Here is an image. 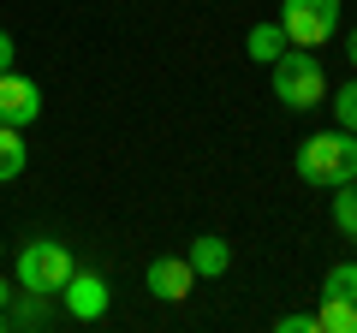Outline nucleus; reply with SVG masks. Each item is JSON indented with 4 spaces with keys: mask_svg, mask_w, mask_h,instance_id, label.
<instances>
[{
    "mask_svg": "<svg viewBox=\"0 0 357 333\" xmlns=\"http://www.w3.org/2000/svg\"><path fill=\"white\" fill-rule=\"evenodd\" d=\"M298 179L316 185V191L351 185V179H357V131L333 125V131H316V137H304V143H298Z\"/></svg>",
    "mask_w": 357,
    "mask_h": 333,
    "instance_id": "obj_1",
    "label": "nucleus"
},
{
    "mask_svg": "<svg viewBox=\"0 0 357 333\" xmlns=\"http://www.w3.org/2000/svg\"><path fill=\"white\" fill-rule=\"evenodd\" d=\"M268 72H274V102L292 107V114L328 102V72H321V60H316L310 48H286Z\"/></svg>",
    "mask_w": 357,
    "mask_h": 333,
    "instance_id": "obj_2",
    "label": "nucleus"
},
{
    "mask_svg": "<svg viewBox=\"0 0 357 333\" xmlns=\"http://www.w3.org/2000/svg\"><path fill=\"white\" fill-rule=\"evenodd\" d=\"M72 250H66L60 238H30L24 250L13 256V280L24 286V292H48V297H60V286L72 280Z\"/></svg>",
    "mask_w": 357,
    "mask_h": 333,
    "instance_id": "obj_3",
    "label": "nucleus"
},
{
    "mask_svg": "<svg viewBox=\"0 0 357 333\" xmlns=\"http://www.w3.org/2000/svg\"><path fill=\"white\" fill-rule=\"evenodd\" d=\"M280 30L292 48H321L340 30V0H280Z\"/></svg>",
    "mask_w": 357,
    "mask_h": 333,
    "instance_id": "obj_4",
    "label": "nucleus"
},
{
    "mask_svg": "<svg viewBox=\"0 0 357 333\" xmlns=\"http://www.w3.org/2000/svg\"><path fill=\"white\" fill-rule=\"evenodd\" d=\"M107 297H114L107 280H102V274H89V268H72V280L60 286V309L72 321H102L107 316Z\"/></svg>",
    "mask_w": 357,
    "mask_h": 333,
    "instance_id": "obj_5",
    "label": "nucleus"
},
{
    "mask_svg": "<svg viewBox=\"0 0 357 333\" xmlns=\"http://www.w3.org/2000/svg\"><path fill=\"white\" fill-rule=\"evenodd\" d=\"M36 114H42V90L18 72V65H13V72H0V125L24 131V125H36Z\"/></svg>",
    "mask_w": 357,
    "mask_h": 333,
    "instance_id": "obj_6",
    "label": "nucleus"
},
{
    "mask_svg": "<svg viewBox=\"0 0 357 333\" xmlns=\"http://www.w3.org/2000/svg\"><path fill=\"white\" fill-rule=\"evenodd\" d=\"M143 280H149V292L161 297V304H185V297H191V286H197V268H191L185 256H155Z\"/></svg>",
    "mask_w": 357,
    "mask_h": 333,
    "instance_id": "obj_7",
    "label": "nucleus"
},
{
    "mask_svg": "<svg viewBox=\"0 0 357 333\" xmlns=\"http://www.w3.org/2000/svg\"><path fill=\"white\" fill-rule=\"evenodd\" d=\"M185 262H191L203 280H220V274L232 268V244H227V238H215V232H203V238L185 250Z\"/></svg>",
    "mask_w": 357,
    "mask_h": 333,
    "instance_id": "obj_8",
    "label": "nucleus"
},
{
    "mask_svg": "<svg viewBox=\"0 0 357 333\" xmlns=\"http://www.w3.org/2000/svg\"><path fill=\"white\" fill-rule=\"evenodd\" d=\"M244 48H250V60H256V65H274V60H280L286 48H292V42H286L280 18H274V24H250V36H244Z\"/></svg>",
    "mask_w": 357,
    "mask_h": 333,
    "instance_id": "obj_9",
    "label": "nucleus"
},
{
    "mask_svg": "<svg viewBox=\"0 0 357 333\" xmlns=\"http://www.w3.org/2000/svg\"><path fill=\"white\" fill-rule=\"evenodd\" d=\"M24 161H30L24 131H18V125H0V185H6V179H18V173H24Z\"/></svg>",
    "mask_w": 357,
    "mask_h": 333,
    "instance_id": "obj_10",
    "label": "nucleus"
},
{
    "mask_svg": "<svg viewBox=\"0 0 357 333\" xmlns=\"http://www.w3.org/2000/svg\"><path fill=\"white\" fill-rule=\"evenodd\" d=\"M321 333H357V304H345V297L321 292V309H316Z\"/></svg>",
    "mask_w": 357,
    "mask_h": 333,
    "instance_id": "obj_11",
    "label": "nucleus"
},
{
    "mask_svg": "<svg viewBox=\"0 0 357 333\" xmlns=\"http://www.w3.org/2000/svg\"><path fill=\"white\" fill-rule=\"evenodd\" d=\"M48 292H24L18 286V297H13V327H48Z\"/></svg>",
    "mask_w": 357,
    "mask_h": 333,
    "instance_id": "obj_12",
    "label": "nucleus"
},
{
    "mask_svg": "<svg viewBox=\"0 0 357 333\" xmlns=\"http://www.w3.org/2000/svg\"><path fill=\"white\" fill-rule=\"evenodd\" d=\"M333 226H340L345 238L357 232V179L351 185H333Z\"/></svg>",
    "mask_w": 357,
    "mask_h": 333,
    "instance_id": "obj_13",
    "label": "nucleus"
},
{
    "mask_svg": "<svg viewBox=\"0 0 357 333\" xmlns=\"http://www.w3.org/2000/svg\"><path fill=\"white\" fill-rule=\"evenodd\" d=\"M321 292H333V297H345V304H357V256H351V262H333L328 280H321Z\"/></svg>",
    "mask_w": 357,
    "mask_h": 333,
    "instance_id": "obj_14",
    "label": "nucleus"
},
{
    "mask_svg": "<svg viewBox=\"0 0 357 333\" xmlns=\"http://www.w3.org/2000/svg\"><path fill=\"white\" fill-rule=\"evenodd\" d=\"M333 125H345V131H357V77H345L340 90H333Z\"/></svg>",
    "mask_w": 357,
    "mask_h": 333,
    "instance_id": "obj_15",
    "label": "nucleus"
},
{
    "mask_svg": "<svg viewBox=\"0 0 357 333\" xmlns=\"http://www.w3.org/2000/svg\"><path fill=\"white\" fill-rule=\"evenodd\" d=\"M274 327H280V333H321V321L310 316V309H292V316H280Z\"/></svg>",
    "mask_w": 357,
    "mask_h": 333,
    "instance_id": "obj_16",
    "label": "nucleus"
},
{
    "mask_svg": "<svg viewBox=\"0 0 357 333\" xmlns=\"http://www.w3.org/2000/svg\"><path fill=\"white\" fill-rule=\"evenodd\" d=\"M18 65V42H13V30H0V72H13Z\"/></svg>",
    "mask_w": 357,
    "mask_h": 333,
    "instance_id": "obj_17",
    "label": "nucleus"
},
{
    "mask_svg": "<svg viewBox=\"0 0 357 333\" xmlns=\"http://www.w3.org/2000/svg\"><path fill=\"white\" fill-rule=\"evenodd\" d=\"M345 60H351V72H357V30L345 36Z\"/></svg>",
    "mask_w": 357,
    "mask_h": 333,
    "instance_id": "obj_18",
    "label": "nucleus"
},
{
    "mask_svg": "<svg viewBox=\"0 0 357 333\" xmlns=\"http://www.w3.org/2000/svg\"><path fill=\"white\" fill-rule=\"evenodd\" d=\"M13 297H18V292H13L6 280H0V309H13Z\"/></svg>",
    "mask_w": 357,
    "mask_h": 333,
    "instance_id": "obj_19",
    "label": "nucleus"
},
{
    "mask_svg": "<svg viewBox=\"0 0 357 333\" xmlns=\"http://www.w3.org/2000/svg\"><path fill=\"white\" fill-rule=\"evenodd\" d=\"M0 333H13V309H0Z\"/></svg>",
    "mask_w": 357,
    "mask_h": 333,
    "instance_id": "obj_20",
    "label": "nucleus"
},
{
    "mask_svg": "<svg viewBox=\"0 0 357 333\" xmlns=\"http://www.w3.org/2000/svg\"><path fill=\"white\" fill-rule=\"evenodd\" d=\"M0 262H6V244H0Z\"/></svg>",
    "mask_w": 357,
    "mask_h": 333,
    "instance_id": "obj_21",
    "label": "nucleus"
},
{
    "mask_svg": "<svg viewBox=\"0 0 357 333\" xmlns=\"http://www.w3.org/2000/svg\"><path fill=\"white\" fill-rule=\"evenodd\" d=\"M351 250H357V232H351Z\"/></svg>",
    "mask_w": 357,
    "mask_h": 333,
    "instance_id": "obj_22",
    "label": "nucleus"
}]
</instances>
